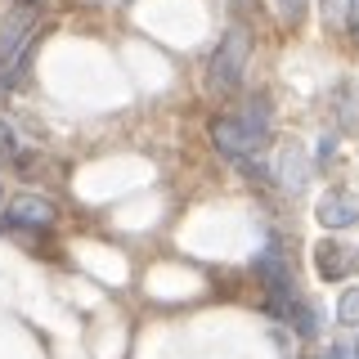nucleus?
<instances>
[{
    "instance_id": "obj_1",
    "label": "nucleus",
    "mask_w": 359,
    "mask_h": 359,
    "mask_svg": "<svg viewBox=\"0 0 359 359\" xmlns=\"http://www.w3.org/2000/svg\"><path fill=\"white\" fill-rule=\"evenodd\" d=\"M211 140L229 157L261 153L269 144V104L261 99V104H247L243 112H233V117H220L216 126H211Z\"/></svg>"
},
{
    "instance_id": "obj_2",
    "label": "nucleus",
    "mask_w": 359,
    "mask_h": 359,
    "mask_svg": "<svg viewBox=\"0 0 359 359\" xmlns=\"http://www.w3.org/2000/svg\"><path fill=\"white\" fill-rule=\"evenodd\" d=\"M32 32H36V14L27 5L14 9L0 22V81L14 86L27 72V54H32Z\"/></svg>"
},
{
    "instance_id": "obj_3",
    "label": "nucleus",
    "mask_w": 359,
    "mask_h": 359,
    "mask_svg": "<svg viewBox=\"0 0 359 359\" xmlns=\"http://www.w3.org/2000/svg\"><path fill=\"white\" fill-rule=\"evenodd\" d=\"M247 32L243 27H229L216 45V54H211L207 63V90L211 95H233V90L243 86V72H247Z\"/></svg>"
},
{
    "instance_id": "obj_4",
    "label": "nucleus",
    "mask_w": 359,
    "mask_h": 359,
    "mask_svg": "<svg viewBox=\"0 0 359 359\" xmlns=\"http://www.w3.org/2000/svg\"><path fill=\"white\" fill-rule=\"evenodd\" d=\"M319 224L323 229H351L359 224V194H346V189H328V194L319 198Z\"/></svg>"
},
{
    "instance_id": "obj_5",
    "label": "nucleus",
    "mask_w": 359,
    "mask_h": 359,
    "mask_svg": "<svg viewBox=\"0 0 359 359\" xmlns=\"http://www.w3.org/2000/svg\"><path fill=\"white\" fill-rule=\"evenodd\" d=\"M54 202L50 198H14L9 202V211H5V224H18V229H50L54 224Z\"/></svg>"
},
{
    "instance_id": "obj_6",
    "label": "nucleus",
    "mask_w": 359,
    "mask_h": 359,
    "mask_svg": "<svg viewBox=\"0 0 359 359\" xmlns=\"http://www.w3.org/2000/svg\"><path fill=\"white\" fill-rule=\"evenodd\" d=\"M278 184L283 189H292V194H301L306 189V180H310V157H306V149L301 144H287L283 153H278Z\"/></svg>"
},
{
    "instance_id": "obj_7",
    "label": "nucleus",
    "mask_w": 359,
    "mask_h": 359,
    "mask_svg": "<svg viewBox=\"0 0 359 359\" xmlns=\"http://www.w3.org/2000/svg\"><path fill=\"white\" fill-rule=\"evenodd\" d=\"M332 117H337V130L341 135H351L359 130V81H341V86H332Z\"/></svg>"
},
{
    "instance_id": "obj_8",
    "label": "nucleus",
    "mask_w": 359,
    "mask_h": 359,
    "mask_svg": "<svg viewBox=\"0 0 359 359\" xmlns=\"http://www.w3.org/2000/svg\"><path fill=\"white\" fill-rule=\"evenodd\" d=\"M351 265H355L351 247H341V243H319L314 247V269H319L323 278H332V283L351 274Z\"/></svg>"
},
{
    "instance_id": "obj_9",
    "label": "nucleus",
    "mask_w": 359,
    "mask_h": 359,
    "mask_svg": "<svg viewBox=\"0 0 359 359\" xmlns=\"http://www.w3.org/2000/svg\"><path fill=\"white\" fill-rule=\"evenodd\" d=\"M0 162L14 166V171H27V162H32V157L22 153V144H18V135H14L9 121H0Z\"/></svg>"
},
{
    "instance_id": "obj_10",
    "label": "nucleus",
    "mask_w": 359,
    "mask_h": 359,
    "mask_svg": "<svg viewBox=\"0 0 359 359\" xmlns=\"http://www.w3.org/2000/svg\"><path fill=\"white\" fill-rule=\"evenodd\" d=\"M337 323H346V328H355L359 323V287H346L341 301H337Z\"/></svg>"
},
{
    "instance_id": "obj_11",
    "label": "nucleus",
    "mask_w": 359,
    "mask_h": 359,
    "mask_svg": "<svg viewBox=\"0 0 359 359\" xmlns=\"http://www.w3.org/2000/svg\"><path fill=\"white\" fill-rule=\"evenodd\" d=\"M278 9H283V18L297 22L301 14H306V0H278Z\"/></svg>"
},
{
    "instance_id": "obj_12",
    "label": "nucleus",
    "mask_w": 359,
    "mask_h": 359,
    "mask_svg": "<svg viewBox=\"0 0 359 359\" xmlns=\"http://www.w3.org/2000/svg\"><path fill=\"white\" fill-rule=\"evenodd\" d=\"M332 153H337V135H323L319 140V162H332Z\"/></svg>"
},
{
    "instance_id": "obj_13",
    "label": "nucleus",
    "mask_w": 359,
    "mask_h": 359,
    "mask_svg": "<svg viewBox=\"0 0 359 359\" xmlns=\"http://www.w3.org/2000/svg\"><path fill=\"white\" fill-rule=\"evenodd\" d=\"M346 22H351V32L359 36V0H351V9H346Z\"/></svg>"
},
{
    "instance_id": "obj_14",
    "label": "nucleus",
    "mask_w": 359,
    "mask_h": 359,
    "mask_svg": "<svg viewBox=\"0 0 359 359\" xmlns=\"http://www.w3.org/2000/svg\"><path fill=\"white\" fill-rule=\"evenodd\" d=\"M351 359H359V341H351Z\"/></svg>"
}]
</instances>
